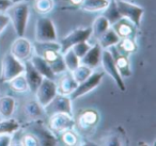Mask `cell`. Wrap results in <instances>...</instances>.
I'll list each match as a JSON object with an SVG mask.
<instances>
[{"label":"cell","instance_id":"2","mask_svg":"<svg viewBox=\"0 0 156 146\" xmlns=\"http://www.w3.org/2000/svg\"><path fill=\"white\" fill-rule=\"evenodd\" d=\"M5 14L10 18V23H12L13 28L18 36H24L28 24L29 14H30V5L26 0L13 2Z\"/></svg>","mask_w":156,"mask_h":146},{"label":"cell","instance_id":"14","mask_svg":"<svg viewBox=\"0 0 156 146\" xmlns=\"http://www.w3.org/2000/svg\"><path fill=\"white\" fill-rule=\"evenodd\" d=\"M109 52L111 54L115 61V64L118 68V71L122 77H130L132 76V69H130V61L128 56L120 52L115 48V46H111L108 48Z\"/></svg>","mask_w":156,"mask_h":146},{"label":"cell","instance_id":"17","mask_svg":"<svg viewBox=\"0 0 156 146\" xmlns=\"http://www.w3.org/2000/svg\"><path fill=\"white\" fill-rule=\"evenodd\" d=\"M34 123V126H33L32 132L34 133L40 141L41 145H45V146H52V145H57V137L47 127H44L42 125L41 120H37V122H33Z\"/></svg>","mask_w":156,"mask_h":146},{"label":"cell","instance_id":"15","mask_svg":"<svg viewBox=\"0 0 156 146\" xmlns=\"http://www.w3.org/2000/svg\"><path fill=\"white\" fill-rule=\"evenodd\" d=\"M110 27L113 29V31L117 33V35L120 39H123V37H134L137 31V27L130 20H128L127 18L124 17H120L113 24H111Z\"/></svg>","mask_w":156,"mask_h":146},{"label":"cell","instance_id":"36","mask_svg":"<svg viewBox=\"0 0 156 146\" xmlns=\"http://www.w3.org/2000/svg\"><path fill=\"white\" fill-rule=\"evenodd\" d=\"M101 141H103L102 144H105V145H121L122 144L121 139L117 134H109L108 137H104Z\"/></svg>","mask_w":156,"mask_h":146},{"label":"cell","instance_id":"21","mask_svg":"<svg viewBox=\"0 0 156 146\" xmlns=\"http://www.w3.org/2000/svg\"><path fill=\"white\" fill-rule=\"evenodd\" d=\"M30 62L32 63V65L34 66V68L43 76L44 78H48V79H52L55 80L56 78V75L52 73L51 68H50L49 64L44 60L42 57L37 56V54H32L30 59Z\"/></svg>","mask_w":156,"mask_h":146},{"label":"cell","instance_id":"29","mask_svg":"<svg viewBox=\"0 0 156 146\" xmlns=\"http://www.w3.org/2000/svg\"><path fill=\"white\" fill-rule=\"evenodd\" d=\"M56 7L55 0H33L32 8L39 15H47L51 13Z\"/></svg>","mask_w":156,"mask_h":146},{"label":"cell","instance_id":"12","mask_svg":"<svg viewBox=\"0 0 156 146\" xmlns=\"http://www.w3.org/2000/svg\"><path fill=\"white\" fill-rule=\"evenodd\" d=\"M10 54L22 62L29 60L33 54V45L28 39L24 36H18L12 43L10 47Z\"/></svg>","mask_w":156,"mask_h":146},{"label":"cell","instance_id":"20","mask_svg":"<svg viewBox=\"0 0 156 146\" xmlns=\"http://www.w3.org/2000/svg\"><path fill=\"white\" fill-rule=\"evenodd\" d=\"M102 47L100 44L96 43L95 45L91 46L90 49L87 51V54L80 59V64H83L90 68L94 69L98 66L101 63V57H102Z\"/></svg>","mask_w":156,"mask_h":146},{"label":"cell","instance_id":"35","mask_svg":"<svg viewBox=\"0 0 156 146\" xmlns=\"http://www.w3.org/2000/svg\"><path fill=\"white\" fill-rule=\"evenodd\" d=\"M105 14L104 15L107 17V19L109 20V23L113 24L115 20H118L120 18V15L117 11V8H115V1H110V5H108L106 10H105Z\"/></svg>","mask_w":156,"mask_h":146},{"label":"cell","instance_id":"1","mask_svg":"<svg viewBox=\"0 0 156 146\" xmlns=\"http://www.w3.org/2000/svg\"><path fill=\"white\" fill-rule=\"evenodd\" d=\"M35 54L42 57L49 64L55 75L66 71L62 54L60 52V44L57 42H35L33 45Z\"/></svg>","mask_w":156,"mask_h":146},{"label":"cell","instance_id":"22","mask_svg":"<svg viewBox=\"0 0 156 146\" xmlns=\"http://www.w3.org/2000/svg\"><path fill=\"white\" fill-rule=\"evenodd\" d=\"M16 109V100L10 95L0 96V117H12Z\"/></svg>","mask_w":156,"mask_h":146},{"label":"cell","instance_id":"6","mask_svg":"<svg viewBox=\"0 0 156 146\" xmlns=\"http://www.w3.org/2000/svg\"><path fill=\"white\" fill-rule=\"evenodd\" d=\"M113 1H115V8H117L120 17L127 18L137 28H139L141 25L143 13H144L143 8L128 2L126 0H113Z\"/></svg>","mask_w":156,"mask_h":146},{"label":"cell","instance_id":"11","mask_svg":"<svg viewBox=\"0 0 156 146\" xmlns=\"http://www.w3.org/2000/svg\"><path fill=\"white\" fill-rule=\"evenodd\" d=\"M91 37V27L88 28H77L65 35L60 41V52L64 54L67 49L73 47L75 44L83 41H88Z\"/></svg>","mask_w":156,"mask_h":146},{"label":"cell","instance_id":"23","mask_svg":"<svg viewBox=\"0 0 156 146\" xmlns=\"http://www.w3.org/2000/svg\"><path fill=\"white\" fill-rule=\"evenodd\" d=\"M108 28H110V23L107 19L106 16L98 15L94 19L91 26V36H93L96 41H98V39L106 32Z\"/></svg>","mask_w":156,"mask_h":146},{"label":"cell","instance_id":"38","mask_svg":"<svg viewBox=\"0 0 156 146\" xmlns=\"http://www.w3.org/2000/svg\"><path fill=\"white\" fill-rule=\"evenodd\" d=\"M13 144V134H0V146H9Z\"/></svg>","mask_w":156,"mask_h":146},{"label":"cell","instance_id":"39","mask_svg":"<svg viewBox=\"0 0 156 146\" xmlns=\"http://www.w3.org/2000/svg\"><path fill=\"white\" fill-rule=\"evenodd\" d=\"M13 3L12 0H0V12L1 13H5L8 8Z\"/></svg>","mask_w":156,"mask_h":146},{"label":"cell","instance_id":"26","mask_svg":"<svg viewBox=\"0 0 156 146\" xmlns=\"http://www.w3.org/2000/svg\"><path fill=\"white\" fill-rule=\"evenodd\" d=\"M115 46L120 52L126 54V56L135 54L138 50V45H137L134 37H123V39H120V41Z\"/></svg>","mask_w":156,"mask_h":146},{"label":"cell","instance_id":"4","mask_svg":"<svg viewBox=\"0 0 156 146\" xmlns=\"http://www.w3.org/2000/svg\"><path fill=\"white\" fill-rule=\"evenodd\" d=\"M25 65L24 62L16 59L13 54L7 52L1 60V66H0V81L7 83L14 77L24 74Z\"/></svg>","mask_w":156,"mask_h":146},{"label":"cell","instance_id":"31","mask_svg":"<svg viewBox=\"0 0 156 146\" xmlns=\"http://www.w3.org/2000/svg\"><path fill=\"white\" fill-rule=\"evenodd\" d=\"M71 73H72L73 78L75 79V81L79 84L91 76V74L93 73V69L86 66V65H83V64H79L73 71H71Z\"/></svg>","mask_w":156,"mask_h":146},{"label":"cell","instance_id":"7","mask_svg":"<svg viewBox=\"0 0 156 146\" xmlns=\"http://www.w3.org/2000/svg\"><path fill=\"white\" fill-rule=\"evenodd\" d=\"M75 120L73 118V115H69L67 113H54L48 116L47 127L55 135H59L61 132L67 130L69 128H74Z\"/></svg>","mask_w":156,"mask_h":146},{"label":"cell","instance_id":"8","mask_svg":"<svg viewBox=\"0 0 156 146\" xmlns=\"http://www.w3.org/2000/svg\"><path fill=\"white\" fill-rule=\"evenodd\" d=\"M101 63H102V66L104 68L105 73L112 78V80L115 82L119 90L122 91V92H125L126 91L125 83H124L123 79H122V76L118 71V68L115 64L113 58L108 49H103L102 57H101Z\"/></svg>","mask_w":156,"mask_h":146},{"label":"cell","instance_id":"28","mask_svg":"<svg viewBox=\"0 0 156 146\" xmlns=\"http://www.w3.org/2000/svg\"><path fill=\"white\" fill-rule=\"evenodd\" d=\"M9 88L11 89L13 92L18 93V94H23V93L29 92V85L27 83V80L25 78L24 74L14 77L13 79H11L10 81L7 82Z\"/></svg>","mask_w":156,"mask_h":146},{"label":"cell","instance_id":"32","mask_svg":"<svg viewBox=\"0 0 156 146\" xmlns=\"http://www.w3.org/2000/svg\"><path fill=\"white\" fill-rule=\"evenodd\" d=\"M62 57H63L65 67H66V71H73L78 65L80 64V59L74 54L72 48L67 49L64 54H62Z\"/></svg>","mask_w":156,"mask_h":146},{"label":"cell","instance_id":"9","mask_svg":"<svg viewBox=\"0 0 156 146\" xmlns=\"http://www.w3.org/2000/svg\"><path fill=\"white\" fill-rule=\"evenodd\" d=\"M34 94L35 100L44 108L57 95V85L55 80L48 79V78H43L40 85L35 90Z\"/></svg>","mask_w":156,"mask_h":146},{"label":"cell","instance_id":"3","mask_svg":"<svg viewBox=\"0 0 156 146\" xmlns=\"http://www.w3.org/2000/svg\"><path fill=\"white\" fill-rule=\"evenodd\" d=\"M74 120H75L74 128L77 129V132L87 135L88 133L92 132L100 124L101 114L94 108H87L81 110Z\"/></svg>","mask_w":156,"mask_h":146},{"label":"cell","instance_id":"24","mask_svg":"<svg viewBox=\"0 0 156 146\" xmlns=\"http://www.w3.org/2000/svg\"><path fill=\"white\" fill-rule=\"evenodd\" d=\"M110 5V0H83L80 9L89 13L104 12Z\"/></svg>","mask_w":156,"mask_h":146},{"label":"cell","instance_id":"25","mask_svg":"<svg viewBox=\"0 0 156 146\" xmlns=\"http://www.w3.org/2000/svg\"><path fill=\"white\" fill-rule=\"evenodd\" d=\"M59 137H60V141L63 145L77 146L81 144L79 132H77L74 128H69L67 130L63 131L59 134Z\"/></svg>","mask_w":156,"mask_h":146},{"label":"cell","instance_id":"5","mask_svg":"<svg viewBox=\"0 0 156 146\" xmlns=\"http://www.w3.org/2000/svg\"><path fill=\"white\" fill-rule=\"evenodd\" d=\"M35 42H56L57 31L55 25L50 18L46 15H41L35 20L34 28Z\"/></svg>","mask_w":156,"mask_h":146},{"label":"cell","instance_id":"30","mask_svg":"<svg viewBox=\"0 0 156 146\" xmlns=\"http://www.w3.org/2000/svg\"><path fill=\"white\" fill-rule=\"evenodd\" d=\"M120 41V37L117 35V33L113 31V29L108 28L107 31L98 39V43L100 44V46L102 47V49H108L111 46L117 45V43Z\"/></svg>","mask_w":156,"mask_h":146},{"label":"cell","instance_id":"10","mask_svg":"<svg viewBox=\"0 0 156 146\" xmlns=\"http://www.w3.org/2000/svg\"><path fill=\"white\" fill-rule=\"evenodd\" d=\"M45 115L49 116L54 113H67L69 115H73V109H72V99L69 95H62L57 93L56 96L52 98L48 105L43 108Z\"/></svg>","mask_w":156,"mask_h":146},{"label":"cell","instance_id":"34","mask_svg":"<svg viewBox=\"0 0 156 146\" xmlns=\"http://www.w3.org/2000/svg\"><path fill=\"white\" fill-rule=\"evenodd\" d=\"M90 47H91V45L88 43V41H83V42H79V43L75 44V45L72 47V49H73L74 54H75L78 58L81 59L87 54V51L90 49Z\"/></svg>","mask_w":156,"mask_h":146},{"label":"cell","instance_id":"13","mask_svg":"<svg viewBox=\"0 0 156 146\" xmlns=\"http://www.w3.org/2000/svg\"><path fill=\"white\" fill-rule=\"evenodd\" d=\"M103 77H104V73H92L91 76L88 79H86L85 81L78 84L77 88L74 90V92L69 95V98L72 100H74V99L79 98V97L83 96V95L93 91L94 89L100 85Z\"/></svg>","mask_w":156,"mask_h":146},{"label":"cell","instance_id":"18","mask_svg":"<svg viewBox=\"0 0 156 146\" xmlns=\"http://www.w3.org/2000/svg\"><path fill=\"white\" fill-rule=\"evenodd\" d=\"M24 65H25L24 76H25V78H26L27 83H28V85H29V91L34 93L44 77L34 68V66H33L32 63L30 62V60L25 61Z\"/></svg>","mask_w":156,"mask_h":146},{"label":"cell","instance_id":"37","mask_svg":"<svg viewBox=\"0 0 156 146\" xmlns=\"http://www.w3.org/2000/svg\"><path fill=\"white\" fill-rule=\"evenodd\" d=\"M9 24H10V18L8 17V15L5 13H1L0 12V35L2 34V32L9 26Z\"/></svg>","mask_w":156,"mask_h":146},{"label":"cell","instance_id":"40","mask_svg":"<svg viewBox=\"0 0 156 146\" xmlns=\"http://www.w3.org/2000/svg\"><path fill=\"white\" fill-rule=\"evenodd\" d=\"M83 0H69V5L76 8H80V5H83Z\"/></svg>","mask_w":156,"mask_h":146},{"label":"cell","instance_id":"27","mask_svg":"<svg viewBox=\"0 0 156 146\" xmlns=\"http://www.w3.org/2000/svg\"><path fill=\"white\" fill-rule=\"evenodd\" d=\"M20 128V123L12 117L0 120V134H14Z\"/></svg>","mask_w":156,"mask_h":146},{"label":"cell","instance_id":"41","mask_svg":"<svg viewBox=\"0 0 156 146\" xmlns=\"http://www.w3.org/2000/svg\"><path fill=\"white\" fill-rule=\"evenodd\" d=\"M13 2H17V1H23V0H12Z\"/></svg>","mask_w":156,"mask_h":146},{"label":"cell","instance_id":"16","mask_svg":"<svg viewBox=\"0 0 156 146\" xmlns=\"http://www.w3.org/2000/svg\"><path fill=\"white\" fill-rule=\"evenodd\" d=\"M59 75H60V77L58 78V81L56 82L57 93L62 95H69L71 93H73L74 90L77 88L78 83L73 78L71 71H65Z\"/></svg>","mask_w":156,"mask_h":146},{"label":"cell","instance_id":"33","mask_svg":"<svg viewBox=\"0 0 156 146\" xmlns=\"http://www.w3.org/2000/svg\"><path fill=\"white\" fill-rule=\"evenodd\" d=\"M17 145L20 146H40V141L37 137L32 132V131H28L25 132L20 135V140L17 142Z\"/></svg>","mask_w":156,"mask_h":146},{"label":"cell","instance_id":"19","mask_svg":"<svg viewBox=\"0 0 156 146\" xmlns=\"http://www.w3.org/2000/svg\"><path fill=\"white\" fill-rule=\"evenodd\" d=\"M23 113L26 118L30 122H37L41 120L45 115L44 109L37 100L26 101L23 106Z\"/></svg>","mask_w":156,"mask_h":146},{"label":"cell","instance_id":"42","mask_svg":"<svg viewBox=\"0 0 156 146\" xmlns=\"http://www.w3.org/2000/svg\"><path fill=\"white\" fill-rule=\"evenodd\" d=\"M0 120H1V117H0Z\"/></svg>","mask_w":156,"mask_h":146}]
</instances>
